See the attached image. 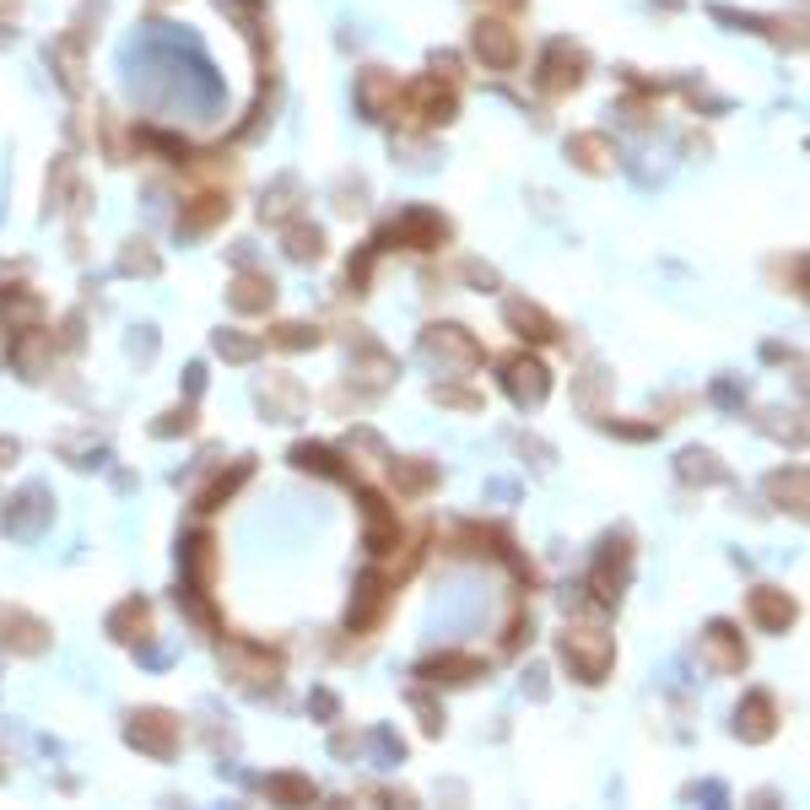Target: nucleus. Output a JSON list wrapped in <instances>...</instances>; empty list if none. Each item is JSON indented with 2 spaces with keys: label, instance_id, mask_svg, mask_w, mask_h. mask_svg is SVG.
Here are the masks:
<instances>
[{
  "label": "nucleus",
  "instance_id": "6",
  "mask_svg": "<svg viewBox=\"0 0 810 810\" xmlns=\"http://www.w3.org/2000/svg\"><path fill=\"white\" fill-rule=\"evenodd\" d=\"M378 606H384V584H378V578H367L363 600H352V627H367V621L378 616Z\"/></svg>",
  "mask_w": 810,
  "mask_h": 810
},
{
  "label": "nucleus",
  "instance_id": "4",
  "mask_svg": "<svg viewBox=\"0 0 810 810\" xmlns=\"http://www.w3.org/2000/svg\"><path fill=\"white\" fill-rule=\"evenodd\" d=\"M751 610L762 616V627H789V621H794V600H783V595H772V589H757V595H751Z\"/></svg>",
  "mask_w": 810,
  "mask_h": 810
},
{
  "label": "nucleus",
  "instance_id": "5",
  "mask_svg": "<svg viewBox=\"0 0 810 810\" xmlns=\"http://www.w3.org/2000/svg\"><path fill=\"white\" fill-rule=\"evenodd\" d=\"M772 702L768 697H751V708H740V735H751V740H762V735H772Z\"/></svg>",
  "mask_w": 810,
  "mask_h": 810
},
{
  "label": "nucleus",
  "instance_id": "1",
  "mask_svg": "<svg viewBox=\"0 0 810 810\" xmlns=\"http://www.w3.org/2000/svg\"><path fill=\"white\" fill-rule=\"evenodd\" d=\"M567 659L578 665V676L584 681H600L606 676V665H610V644L600 638V632H567Z\"/></svg>",
  "mask_w": 810,
  "mask_h": 810
},
{
  "label": "nucleus",
  "instance_id": "8",
  "mask_svg": "<svg viewBox=\"0 0 810 810\" xmlns=\"http://www.w3.org/2000/svg\"><path fill=\"white\" fill-rule=\"evenodd\" d=\"M314 335H308V324H286V335H282V346H308Z\"/></svg>",
  "mask_w": 810,
  "mask_h": 810
},
{
  "label": "nucleus",
  "instance_id": "3",
  "mask_svg": "<svg viewBox=\"0 0 810 810\" xmlns=\"http://www.w3.org/2000/svg\"><path fill=\"white\" fill-rule=\"evenodd\" d=\"M135 746H152V751H168L173 746V719L168 713H141V725L130 729Z\"/></svg>",
  "mask_w": 810,
  "mask_h": 810
},
{
  "label": "nucleus",
  "instance_id": "2",
  "mask_svg": "<svg viewBox=\"0 0 810 810\" xmlns=\"http://www.w3.org/2000/svg\"><path fill=\"white\" fill-rule=\"evenodd\" d=\"M508 389H514L519 405L546 401V367L535 363V357H514V363H508Z\"/></svg>",
  "mask_w": 810,
  "mask_h": 810
},
{
  "label": "nucleus",
  "instance_id": "7",
  "mask_svg": "<svg viewBox=\"0 0 810 810\" xmlns=\"http://www.w3.org/2000/svg\"><path fill=\"white\" fill-rule=\"evenodd\" d=\"M265 297H271V292H265L260 282H239V292H233V303H239V308H260Z\"/></svg>",
  "mask_w": 810,
  "mask_h": 810
}]
</instances>
